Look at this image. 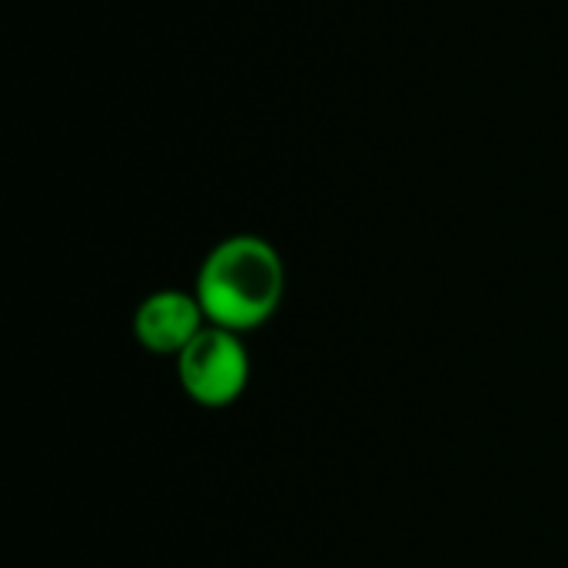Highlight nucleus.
Instances as JSON below:
<instances>
[{"instance_id": "nucleus-3", "label": "nucleus", "mask_w": 568, "mask_h": 568, "mask_svg": "<svg viewBox=\"0 0 568 568\" xmlns=\"http://www.w3.org/2000/svg\"><path fill=\"white\" fill-rule=\"evenodd\" d=\"M206 326L210 320L193 290H156L133 310V336L153 356L176 359Z\"/></svg>"}, {"instance_id": "nucleus-2", "label": "nucleus", "mask_w": 568, "mask_h": 568, "mask_svg": "<svg viewBox=\"0 0 568 568\" xmlns=\"http://www.w3.org/2000/svg\"><path fill=\"white\" fill-rule=\"evenodd\" d=\"M176 379L190 403L203 409H226L233 406L253 376L250 349L240 333L206 326L176 359Z\"/></svg>"}, {"instance_id": "nucleus-1", "label": "nucleus", "mask_w": 568, "mask_h": 568, "mask_svg": "<svg viewBox=\"0 0 568 568\" xmlns=\"http://www.w3.org/2000/svg\"><path fill=\"white\" fill-rule=\"evenodd\" d=\"M193 293L206 320L240 336L266 326L286 296V266L276 246L253 233L220 240L200 263Z\"/></svg>"}]
</instances>
